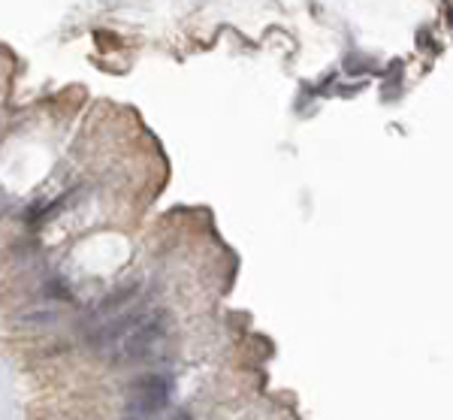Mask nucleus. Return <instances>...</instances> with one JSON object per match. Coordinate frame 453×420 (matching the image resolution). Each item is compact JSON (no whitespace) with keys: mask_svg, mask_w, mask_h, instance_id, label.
Here are the masks:
<instances>
[{"mask_svg":"<svg viewBox=\"0 0 453 420\" xmlns=\"http://www.w3.org/2000/svg\"><path fill=\"white\" fill-rule=\"evenodd\" d=\"M169 393H172V381L167 375H142L130 387L127 405L136 414H154V411H160L169 402Z\"/></svg>","mask_w":453,"mask_h":420,"instance_id":"f257e3e1","label":"nucleus"}]
</instances>
